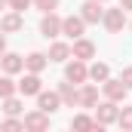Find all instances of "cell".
<instances>
[{
    "label": "cell",
    "instance_id": "1",
    "mask_svg": "<svg viewBox=\"0 0 132 132\" xmlns=\"http://www.w3.org/2000/svg\"><path fill=\"white\" fill-rule=\"evenodd\" d=\"M65 80H71L74 86H80V83H86L89 80V65L83 62V59H68L65 62Z\"/></svg>",
    "mask_w": 132,
    "mask_h": 132
},
{
    "label": "cell",
    "instance_id": "2",
    "mask_svg": "<svg viewBox=\"0 0 132 132\" xmlns=\"http://www.w3.org/2000/svg\"><path fill=\"white\" fill-rule=\"evenodd\" d=\"M101 25H104V31L108 34H120L129 22H126V9L123 6H114V9H104V15H101Z\"/></svg>",
    "mask_w": 132,
    "mask_h": 132
},
{
    "label": "cell",
    "instance_id": "3",
    "mask_svg": "<svg viewBox=\"0 0 132 132\" xmlns=\"http://www.w3.org/2000/svg\"><path fill=\"white\" fill-rule=\"evenodd\" d=\"M92 111H95V123H101V126H111V123H117V114H120V101L104 98V101H98Z\"/></svg>",
    "mask_w": 132,
    "mask_h": 132
},
{
    "label": "cell",
    "instance_id": "4",
    "mask_svg": "<svg viewBox=\"0 0 132 132\" xmlns=\"http://www.w3.org/2000/svg\"><path fill=\"white\" fill-rule=\"evenodd\" d=\"M40 34L46 37V40H55V37H62V15L52 9V12H43V19H40Z\"/></svg>",
    "mask_w": 132,
    "mask_h": 132
},
{
    "label": "cell",
    "instance_id": "5",
    "mask_svg": "<svg viewBox=\"0 0 132 132\" xmlns=\"http://www.w3.org/2000/svg\"><path fill=\"white\" fill-rule=\"evenodd\" d=\"M101 92H104V98H111V101H126V95H129V86L117 77H108L104 83H101Z\"/></svg>",
    "mask_w": 132,
    "mask_h": 132
},
{
    "label": "cell",
    "instance_id": "6",
    "mask_svg": "<svg viewBox=\"0 0 132 132\" xmlns=\"http://www.w3.org/2000/svg\"><path fill=\"white\" fill-rule=\"evenodd\" d=\"M95 104H98V83H80V89H77V108L92 111Z\"/></svg>",
    "mask_w": 132,
    "mask_h": 132
},
{
    "label": "cell",
    "instance_id": "7",
    "mask_svg": "<svg viewBox=\"0 0 132 132\" xmlns=\"http://www.w3.org/2000/svg\"><path fill=\"white\" fill-rule=\"evenodd\" d=\"M83 31H86V22H83V15H80V12H77V15H65V19H62V37L77 40V37H83Z\"/></svg>",
    "mask_w": 132,
    "mask_h": 132
},
{
    "label": "cell",
    "instance_id": "8",
    "mask_svg": "<svg viewBox=\"0 0 132 132\" xmlns=\"http://www.w3.org/2000/svg\"><path fill=\"white\" fill-rule=\"evenodd\" d=\"M80 15H83V22H86V25H98L101 15H104V3H101V0H83Z\"/></svg>",
    "mask_w": 132,
    "mask_h": 132
},
{
    "label": "cell",
    "instance_id": "9",
    "mask_svg": "<svg viewBox=\"0 0 132 132\" xmlns=\"http://www.w3.org/2000/svg\"><path fill=\"white\" fill-rule=\"evenodd\" d=\"M43 89V80H40V74H34V71H25V77L19 80V95H34L37 98V92Z\"/></svg>",
    "mask_w": 132,
    "mask_h": 132
},
{
    "label": "cell",
    "instance_id": "10",
    "mask_svg": "<svg viewBox=\"0 0 132 132\" xmlns=\"http://www.w3.org/2000/svg\"><path fill=\"white\" fill-rule=\"evenodd\" d=\"M0 71L15 77V74H22V71H25V59H22L19 52H9V49H6V52L0 55Z\"/></svg>",
    "mask_w": 132,
    "mask_h": 132
},
{
    "label": "cell",
    "instance_id": "11",
    "mask_svg": "<svg viewBox=\"0 0 132 132\" xmlns=\"http://www.w3.org/2000/svg\"><path fill=\"white\" fill-rule=\"evenodd\" d=\"M71 55L89 62V59H95V43L86 40V37H77V40H71Z\"/></svg>",
    "mask_w": 132,
    "mask_h": 132
},
{
    "label": "cell",
    "instance_id": "12",
    "mask_svg": "<svg viewBox=\"0 0 132 132\" xmlns=\"http://www.w3.org/2000/svg\"><path fill=\"white\" fill-rule=\"evenodd\" d=\"M37 108H40V111H46V114H55V111L62 108L59 92H55V89H49V92H46V89H40V92H37Z\"/></svg>",
    "mask_w": 132,
    "mask_h": 132
},
{
    "label": "cell",
    "instance_id": "13",
    "mask_svg": "<svg viewBox=\"0 0 132 132\" xmlns=\"http://www.w3.org/2000/svg\"><path fill=\"white\" fill-rule=\"evenodd\" d=\"M25 120V129H31V132H43V129H49V114L46 111H31V114H25L22 117Z\"/></svg>",
    "mask_w": 132,
    "mask_h": 132
},
{
    "label": "cell",
    "instance_id": "14",
    "mask_svg": "<svg viewBox=\"0 0 132 132\" xmlns=\"http://www.w3.org/2000/svg\"><path fill=\"white\" fill-rule=\"evenodd\" d=\"M25 28V19H22V12H15V9H9L6 15H0V31L3 34H15Z\"/></svg>",
    "mask_w": 132,
    "mask_h": 132
},
{
    "label": "cell",
    "instance_id": "15",
    "mask_svg": "<svg viewBox=\"0 0 132 132\" xmlns=\"http://www.w3.org/2000/svg\"><path fill=\"white\" fill-rule=\"evenodd\" d=\"M49 62H55V65H65L68 59H71V43L65 40H52V46H49Z\"/></svg>",
    "mask_w": 132,
    "mask_h": 132
},
{
    "label": "cell",
    "instance_id": "16",
    "mask_svg": "<svg viewBox=\"0 0 132 132\" xmlns=\"http://www.w3.org/2000/svg\"><path fill=\"white\" fill-rule=\"evenodd\" d=\"M71 129H77V132H92V129H104V126L95 123V117H89V114H74V117H71Z\"/></svg>",
    "mask_w": 132,
    "mask_h": 132
},
{
    "label": "cell",
    "instance_id": "17",
    "mask_svg": "<svg viewBox=\"0 0 132 132\" xmlns=\"http://www.w3.org/2000/svg\"><path fill=\"white\" fill-rule=\"evenodd\" d=\"M46 65H49V55H43V52H28V55H25V71L43 74Z\"/></svg>",
    "mask_w": 132,
    "mask_h": 132
},
{
    "label": "cell",
    "instance_id": "18",
    "mask_svg": "<svg viewBox=\"0 0 132 132\" xmlns=\"http://www.w3.org/2000/svg\"><path fill=\"white\" fill-rule=\"evenodd\" d=\"M59 98H62V104L65 108H77V86L71 83V80H65V83H59Z\"/></svg>",
    "mask_w": 132,
    "mask_h": 132
},
{
    "label": "cell",
    "instance_id": "19",
    "mask_svg": "<svg viewBox=\"0 0 132 132\" xmlns=\"http://www.w3.org/2000/svg\"><path fill=\"white\" fill-rule=\"evenodd\" d=\"M108 77H111V68L104 65V62H92V65H89V80H92V83H98V86H101Z\"/></svg>",
    "mask_w": 132,
    "mask_h": 132
},
{
    "label": "cell",
    "instance_id": "20",
    "mask_svg": "<svg viewBox=\"0 0 132 132\" xmlns=\"http://www.w3.org/2000/svg\"><path fill=\"white\" fill-rule=\"evenodd\" d=\"M0 101H3V114H9V117H15V114L25 111V104H22V98H19V92L9 95V98H0Z\"/></svg>",
    "mask_w": 132,
    "mask_h": 132
},
{
    "label": "cell",
    "instance_id": "21",
    "mask_svg": "<svg viewBox=\"0 0 132 132\" xmlns=\"http://www.w3.org/2000/svg\"><path fill=\"white\" fill-rule=\"evenodd\" d=\"M19 92V83L12 80V74H3L0 77V98H9V95H15Z\"/></svg>",
    "mask_w": 132,
    "mask_h": 132
},
{
    "label": "cell",
    "instance_id": "22",
    "mask_svg": "<svg viewBox=\"0 0 132 132\" xmlns=\"http://www.w3.org/2000/svg\"><path fill=\"white\" fill-rule=\"evenodd\" d=\"M117 126H120V129H132V108H120V114H117Z\"/></svg>",
    "mask_w": 132,
    "mask_h": 132
},
{
    "label": "cell",
    "instance_id": "23",
    "mask_svg": "<svg viewBox=\"0 0 132 132\" xmlns=\"http://www.w3.org/2000/svg\"><path fill=\"white\" fill-rule=\"evenodd\" d=\"M59 3H62V0H31V6L40 9V12H52V9H59Z\"/></svg>",
    "mask_w": 132,
    "mask_h": 132
},
{
    "label": "cell",
    "instance_id": "24",
    "mask_svg": "<svg viewBox=\"0 0 132 132\" xmlns=\"http://www.w3.org/2000/svg\"><path fill=\"white\" fill-rule=\"evenodd\" d=\"M0 126H3V129H25V120H19V117H9V114H6V120H3Z\"/></svg>",
    "mask_w": 132,
    "mask_h": 132
},
{
    "label": "cell",
    "instance_id": "25",
    "mask_svg": "<svg viewBox=\"0 0 132 132\" xmlns=\"http://www.w3.org/2000/svg\"><path fill=\"white\" fill-rule=\"evenodd\" d=\"M9 9H15V12H25V9H31V0H9Z\"/></svg>",
    "mask_w": 132,
    "mask_h": 132
},
{
    "label": "cell",
    "instance_id": "26",
    "mask_svg": "<svg viewBox=\"0 0 132 132\" xmlns=\"http://www.w3.org/2000/svg\"><path fill=\"white\" fill-rule=\"evenodd\" d=\"M120 80H123V83L129 86V92H132V65H129V68H123V74H120Z\"/></svg>",
    "mask_w": 132,
    "mask_h": 132
},
{
    "label": "cell",
    "instance_id": "27",
    "mask_svg": "<svg viewBox=\"0 0 132 132\" xmlns=\"http://www.w3.org/2000/svg\"><path fill=\"white\" fill-rule=\"evenodd\" d=\"M3 52H6V34L0 31V55H3Z\"/></svg>",
    "mask_w": 132,
    "mask_h": 132
},
{
    "label": "cell",
    "instance_id": "28",
    "mask_svg": "<svg viewBox=\"0 0 132 132\" xmlns=\"http://www.w3.org/2000/svg\"><path fill=\"white\" fill-rule=\"evenodd\" d=\"M120 6H123L126 12H132V0H120Z\"/></svg>",
    "mask_w": 132,
    "mask_h": 132
},
{
    "label": "cell",
    "instance_id": "29",
    "mask_svg": "<svg viewBox=\"0 0 132 132\" xmlns=\"http://www.w3.org/2000/svg\"><path fill=\"white\" fill-rule=\"evenodd\" d=\"M6 6H9V0H0V9H6Z\"/></svg>",
    "mask_w": 132,
    "mask_h": 132
},
{
    "label": "cell",
    "instance_id": "30",
    "mask_svg": "<svg viewBox=\"0 0 132 132\" xmlns=\"http://www.w3.org/2000/svg\"><path fill=\"white\" fill-rule=\"evenodd\" d=\"M129 31H132V22H129Z\"/></svg>",
    "mask_w": 132,
    "mask_h": 132
},
{
    "label": "cell",
    "instance_id": "31",
    "mask_svg": "<svg viewBox=\"0 0 132 132\" xmlns=\"http://www.w3.org/2000/svg\"><path fill=\"white\" fill-rule=\"evenodd\" d=\"M101 3H108V0H101Z\"/></svg>",
    "mask_w": 132,
    "mask_h": 132
}]
</instances>
